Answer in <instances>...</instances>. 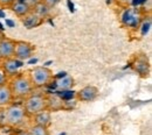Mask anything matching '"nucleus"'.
Wrapping results in <instances>:
<instances>
[{
    "label": "nucleus",
    "mask_w": 152,
    "mask_h": 135,
    "mask_svg": "<svg viewBox=\"0 0 152 135\" xmlns=\"http://www.w3.org/2000/svg\"><path fill=\"white\" fill-rule=\"evenodd\" d=\"M7 84L12 91L13 97L18 99H25L34 90V85L28 74H17L15 76L11 77Z\"/></svg>",
    "instance_id": "f257e3e1"
},
{
    "label": "nucleus",
    "mask_w": 152,
    "mask_h": 135,
    "mask_svg": "<svg viewBox=\"0 0 152 135\" xmlns=\"http://www.w3.org/2000/svg\"><path fill=\"white\" fill-rule=\"evenodd\" d=\"M73 85H74V78L70 76H64L57 84V86L61 90H70L73 87Z\"/></svg>",
    "instance_id": "f3484780"
},
{
    "label": "nucleus",
    "mask_w": 152,
    "mask_h": 135,
    "mask_svg": "<svg viewBox=\"0 0 152 135\" xmlns=\"http://www.w3.org/2000/svg\"><path fill=\"white\" fill-rule=\"evenodd\" d=\"M33 119V122L35 125H40V126H43V127H49V125L52 123V113L49 111H42L38 114L32 118Z\"/></svg>",
    "instance_id": "4468645a"
},
{
    "label": "nucleus",
    "mask_w": 152,
    "mask_h": 135,
    "mask_svg": "<svg viewBox=\"0 0 152 135\" xmlns=\"http://www.w3.org/2000/svg\"><path fill=\"white\" fill-rule=\"evenodd\" d=\"M98 89L94 85H87L84 87H82L78 92L75 93V97L77 100L82 101V103H89V101H94L96 98L98 97Z\"/></svg>",
    "instance_id": "0eeeda50"
},
{
    "label": "nucleus",
    "mask_w": 152,
    "mask_h": 135,
    "mask_svg": "<svg viewBox=\"0 0 152 135\" xmlns=\"http://www.w3.org/2000/svg\"><path fill=\"white\" fill-rule=\"evenodd\" d=\"M21 20H22V25H23L25 28H27V29H32V28L39 27V26L43 22V20L40 19L38 15L34 14L33 12H31L29 14H27L26 17H23Z\"/></svg>",
    "instance_id": "2eb2a0df"
},
{
    "label": "nucleus",
    "mask_w": 152,
    "mask_h": 135,
    "mask_svg": "<svg viewBox=\"0 0 152 135\" xmlns=\"http://www.w3.org/2000/svg\"><path fill=\"white\" fill-rule=\"evenodd\" d=\"M20 1H25V2H26V4H27L29 7H31V8H33V7H34L37 4L41 2L42 0H20Z\"/></svg>",
    "instance_id": "393cba45"
},
{
    "label": "nucleus",
    "mask_w": 152,
    "mask_h": 135,
    "mask_svg": "<svg viewBox=\"0 0 152 135\" xmlns=\"http://www.w3.org/2000/svg\"><path fill=\"white\" fill-rule=\"evenodd\" d=\"M21 66V61H18L14 57L2 59L0 62V69L5 72L7 77H13L19 74V68Z\"/></svg>",
    "instance_id": "423d86ee"
},
{
    "label": "nucleus",
    "mask_w": 152,
    "mask_h": 135,
    "mask_svg": "<svg viewBox=\"0 0 152 135\" xmlns=\"http://www.w3.org/2000/svg\"><path fill=\"white\" fill-rule=\"evenodd\" d=\"M150 26H151V21H150V19L148 20V23H146V21H144V26H143V29H142V34H143V35H145V34L149 32Z\"/></svg>",
    "instance_id": "b1692460"
},
{
    "label": "nucleus",
    "mask_w": 152,
    "mask_h": 135,
    "mask_svg": "<svg viewBox=\"0 0 152 135\" xmlns=\"http://www.w3.org/2000/svg\"><path fill=\"white\" fill-rule=\"evenodd\" d=\"M25 113L27 118H33L42 111L47 110V95L43 93H31L25 98V103L22 104Z\"/></svg>",
    "instance_id": "f03ea898"
},
{
    "label": "nucleus",
    "mask_w": 152,
    "mask_h": 135,
    "mask_svg": "<svg viewBox=\"0 0 152 135\" xmlns=\"http://www.w3.org/2000/svg\"><path fill=\"white\" fill-rule=\"evenodd\" d=\"M29 77L34 87H43L54 80L53 71L47 66H35L29 71Z\"/></svg>",
    "instance_id": "7ed1b4c3"
},
{
    "label": "nucleus",
    "mask_w": 152,
    "mask_h": 135,
    "mask_svg": "<svg viewBox=\"0 0 152 135\" xmlns=\"http://www.w3.org/2000/svg\"><path fill=\"white\" fill-rule=\"evenodd\" d=\"M26 113L22 107V105H14L11 104L6 106V122L7 126L11 127H20L26 121Z\"/></svg>",
    "instance_id": "20e7f679"
},
{
    "label": "nucleus",
    "mask_w": 152,
    "mask_h": 135,
    "mask_svg": "<svg viewBox=\"0 0 152 135\" xmlns=\"http://www.w3.org/2000/svg\"><path fill=\"white\" fill-rule=\"evenodd\" d=\"M0 62H1V57H0Z\"/></svg>",
    "instance_id": "bb28decb"
},
{
    "label": "nucleus",
    "mask_w": 152,
    "mask_h": 135,
    "mask_svg": "<svg viewBox=\"0 0 152 135\" xmlns=\"http://www.w3.org/2000/svg\"><path fill=\"white\" fill-rule=\"evenodd\" d=\"M28 131L32 133V135H49L48 127H43V126L35 125V123H34Z\"/></svg>",
    "instance_id": "a211bd4d"
},
{
    "label": "nucleus",
    "mask_w": 152,
    "mask_h": 135,
    "mask_svg": "<svg viewBox=\"0 0 152 135\" xmlns=\"http://www.w3.org/2000/svg\"><path fill=\"white\" fill-rule=\"evenodd\" d=\"M50 8L47 6V5H45L42 1L41 2H39L33 8H32V12L34 13V14H37L40 19H46V18H48L49 17V14H50Z\"/></svg>",
    "instance_id": "dca6fc26"
},
{
    "label": "nucleus",
    "mask_w": 152,
    "mask_h": 135,
    "mask_svg": "<svg viewBox=\"0 0 152 135\" xmlns=\"http://www.w3.org/2000/svg\"><path fill=\"white\" fill-rule=\"evenodd\" d=\"M14 47H15L14 40L8 39V38H1L0 39V57H1V61L13 57Z\"/></svg>",
    "instance_id": "6e6552de"
},
{
    "label": "nucleus",
    "mask_w": 152,
    "mask_h": 135,
    "mask_svg": "<svg viewBox=\"0 0 152 135\" xmlns=\"http://www.w3.org/2000/svg\"><path fill=\"white\" fill-rule=\"evenodd\" d=\"M62 110H66V100H63L57 93L47 95V111L58 112Z\"/></svg>",
    "instance_id": "9d476101"
},
{
    "label": "nucleus",
    "mask_w": 152,
    "mask_h": 135,
    "mask_svg": "<svg viewBox=\"0 0 152 135\" xmlns=\"http://www.w3.org/2000/svg\"><path fill=\"white\" fill-rule=\"evenodd\" d=\"M133 68H134V71L143 78H146L150 74V63L145 55L137 56Z\"/></svg>",
    "instance_id": "9b49d317"
},
{
    "label": "nucleus",
    "mask_w": 152,
    "mask_h": 135,
    "mask_svg": "<svg viewBox=\"0 0 152 135\" xmlns=\"http://www.w3.org/2000/svg\"><path fill=\"white\" fill-rule=\"evenodd\" d=\"M8 83V77L5 75V72L0 69V85H4V84H7Z\"/></svg>",
    "instance_id": "5701e85b"
},
{
    "label": "nucleus",
    "mask_w": 152,
    "mask_h": 135,
    "mask_svg": "<svg viewBox=\"0 0 152 135\" xmlns=\"http://www.w3.org/2000/svg\"><path fill=\"white\" fill-rule=\"evenodd\" d=\"M14 100V97L12 95V91L8 86V84L0 85V106H8Z\"/></svg>",
    "instance_id": "ddd939ff"
},
{
    "label": "nucleus",
    "mask_w": 152,
    "mask_h": 135,
    "mask_svg": "<svg viewBox=\"0 0 152 135\" xmlns=\"http://www.w3.org/2000/svg\"><path fill=\"white\" fill-rule=\"evenodd\" d=\"M15 135H32L29 131H18Z\"/></svg>",
    "instance_id": "a878e982"
},
{
    "label": "nucleus",
    "mask_w": 152,
    "mask_h": 135,
    "mask_svg": "<svg viewBox=\"0 0 152 135\" xmlns=\"http://www.w3.org/2000/svg\"><path fill=\"white\" fill-rule=\"evenodd\" d=\"M75 93L76 92H74V91H69V90H62V92H57V95L61 97L63 100H69V99H72V98H74L75 97Z\"/></svg>",
    "instance_id": "aec40b11"
},
{
    "label": "nucleus",
    "mask_w": 152,
    "mask_h": 135,
    "mask_svg": "<svg viewBox=\"0 0 152 135\" xmlns=\"http://www.w3.org/2000/svg\"><path fill=\"white\" fill-rule=\"evenodd\" d=\"M42 2H43L45 5H47L50 9H53L54 7H56L57 5L61 2V0H42Z\"/></svg>",
    "instance_id": "412c9836"
},
{
    "label": "nucleus",
    "mask_w": 152,
    "mask_h": 135,
    "mask_svg": "<svg viewBox=\"0 0 152 135\" xmlns=\"http://www.w3.org/2000/svg\"><path fill=\"white\" fill-rule=\"evenodd\" d=\"M6 126V106H0V128H4Z\"/></svg>",
    "instance_id": "6ab92c4d"
},
{
    "label": "nucleus",
    "mask_w": 152,
    "mask_h": 135,
    "mask_svg": "<svg viewBox=\"0 0 152 135\" xmlns=\"http://www.w3.org/2000/svg\"><path fill=\"white\" fill-rule=\"evenodd\" d=\"M11 8H12L13 13L20 19H22L23 17H26L27 14H29L32 12V8L25 1H20V0H15V2L11 6Z\"/></svg>",
    "instance_id": "f8f14e48"
},
{
    "label": "nucleus",
    "mask_w": 152,
    "mask_h": 135,
    "mask_svg": "<svg viewBox=\"0 0 152 135\" xmlns=\"http://www.w3.org/2000/svg\"><path fill=\"white\" fill-rule=\"evenodd\" d=\"M15 0H0V7H11Z\"/></svg>",
    "instance_id": "4be33fe9"
},
{
    "label": "nucleus",
    "mask_w": 152,
    "mask_h": 135,
    "mask_svg": "<svg viewBox=\"0 0 152 135\" xmlns=\"http://www.w3.org/2000/svg\"><path fill=\"white\" fill-rule=\"evenodd\" d=\"M122 22L126 27L137 28V27H139V25L142 22V19H140V15L137 12H134L132 9H125L122 13Z\"/></svg>",
    "instance_id": "1a4fd4ad"
},
{
    "label": "nucleus",
    "mask_w": 152,
    "mask_h": 135,
    "mask_svg": "<svg viewBox=\"0 0 152 135\" xmlns=\"http://www.w3.org/2000/svg\"><path fill=\"white\" fill-rule=\"evenodd\" d=\"M34 51H35V47L32 43L27 41H15L13 57L18 61H25L32 57Z\"/></svg>",
    "instance_id": "39448f33"
}]
</instances>
